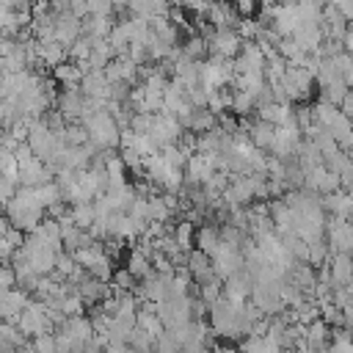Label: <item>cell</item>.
I'll return each mask as SVG.
<instances>
[{
    "instance_id": "6da1fadb",
    "label": "cell",
    "mask_w": 353,
    "mask_h": 353,
    "mask_svg": "<svg viewBox=\"0 0 353 353\" xmlns=\"http://www.w3.org/2000/svg\"><path fill=\"white\" fill-rule=\"evenodd\" d=\"M207 317H210V331L226 339H243L248 336V328L243 325V303H232L223 295L207 306Z\"/></svg>"
},
{
    "instance_id": "7a4b0ae2",
    "label": "cell",
    "mask_w": 353,
    "mask_h": 353,
    "mask_svg": "<svg viewBox=\"0 0 353 353\" xmlns=\"http://www.w3.org/2000/svg\"><path fill=\"white\" fill-rule=\"evenodd\" d=\"M14 325L25 334V339H28V336L33 339V336H41V334H52V331H55V325L44 317V303L36 301V298H28V303H25V309L17 314Z\"/></svg>"
},
{
    "instance_id": "3957f363",
    "label": "cell",
    "mask_w": 353,
    "mask_h": 353,
    "mask_svg": "<svg viewBox=\"0 0 353 353\" xmlns=\"http://www.w3.org/2000/svg\"><path fill=\"white\" fill-rule=\"evenodd\" d=\"M323 240L328 245V254H350L353 248V229L345 218H325Z\"/></svg>"
},
{
    "instance_id": "277c9868",
    "label": "cell",
    "mask_w": 353,
    "mask_h": 353,
    "mask_svg": "<svg viewBox=\"0 0 353 353\" xmlns=\"http://www.w3.org/2000/svg\"><path fill=\"white\" fill-rule=\"evenodd\" d=\"M303 132L295 127V124H287V127H276L273 130V141H270V154L276 157V160H281V163H290V160H295V152H298V146H301V138Z\"/></svg>"
},
{
    "instance_id": "5b68a950",
    "label": "cell",
    "mask_w": 353,
    "mask_h": 353,
    "mask_svg": "<svg viewBox=\"0 0 353 353\" xmlns=\"http://www.w3.org/2000/svg\"><path fill=\"white\" fill-rule=\"evenodd\" d=\"M182 127H179V121L174 119V116H168V113H154V119H152V127H149V138H152V143L157 146V149H165V146H174L179 138H182Z\"/></svg>"
},
{
    "instance_id": "8992f818",
    "label": "cell",
    "mask_w": 353,
    "mask_h": 353,
    "mask_svg": "<svg viewBox=\"0 0 353 353\" xmlns=\"http://www.w3.org/2000/svg\"><path fill=\"white\" fill-rule=\"evenodd\" d=\"M83 105H85V97L80 94L77 85H63V91L55 97V110L61 113V119H63L66 124H69V121H80Z\"/></svg>"
},
{
    "instance_id": "52a82bcc",
    "label": "cell",
    "mask_w": 353,
    "mask_h": 353,
    "mask_svg": "<svg viewBox=\"0 0 353 353\" xmlns=\"http://www.w3.org/2000/svg\"><path fill=\"white\" fill-rule=\"evenodd\" d=\"M17 179H19V188H41L47 182L55 179V174L41 163V160H28L22 165H17Z\"/></svg>"
},
{
    "instance_id": "ba28073f",
    "label": "cell",
    "mask_w": 353,
    "mask_h": 353,
    "mask_svg": "<svg viewBox=\"0 0 353 353\" xmlns=\"http://www.w3.org/2000/svg\"><path fill=\"white\" fill-rule=\"evenodd\" d=\"M251 287H254V279L245 273V270H240V273H234V276H229L226 281H223V287H221V295L226 298V301H232V303H245L248 301V295H251Z\"/></svg>"
},
{
    "instance_id": "9c48e42d",
    "label": "cell",
    "mask_w": 353,
    "mask_h": 353,
    "mask_svg": "<svg viewBox=\"0 0 353 353\" xmlns=\"http://www.w3.org/2000/svg\"><path fill=\"white\" fill-rule=\"evenodd\" d=\"M80 36V19L72 17L69 11L63 14H55V25H52V41H58L61 47L69 50V44Z\"/></svg>"
},
{
    "instance_id": "30bf717a",
    "label": "cell",
    "mask_w": 353,
    "mask_h": 353,
    "mask_svg": "<svg viewBox=\"0 0 353 353\" xmlns=\"http://www.w3.org/2000/svg\"><path fill=\"white\" fill-rule=\"evenodd\" d=\"M328 279H331V290L334 287H350V273H353V265H350V254H331L328 262Z\"/></svg>"
},
{
    "instance_id": "8fae6325",
    "label": "cell",
    "mask_w": 353,
    "mask_h": 353,
    "mask_svg": "<svg viewBox=\"0 0 353 353\" xmlns=\"http://www.w3.org/2000/svg\"><path fill=\"white\" fill-rule=\"evenodd\" d=\"M290 39H292V41L298 44V50L306 52V55H314V52L320 50V44H323L320 25H298Z\"/></svg>"
},
{
    "instance_id": "7c38bea8",
    "label": "cell",
    "mask_w": 353,
    "mask_h": 353,
    "mask_svg": "<svg viewBox=\"0 0 353 353\" xmlns=\"http://www.w3.org/2000/svg\"><path fill=\"white\" fill-rule=\"evenodd\" d=\"M28 292H22V290H6V292H0V320H6V323H14L17 320V314L25 309V303H28Z\"/></svg>"
},
{
    "instance_id": "4fadbf2b",
    "label": "cell",
    "mask_w": 353,
    "mask_h": 353,
    "mask_svg": "<svg viewBox=\"0 0 353 353\" xmlns=\"http://www.w3.org/2000/svg\"><path fill=\"white\" fill-rule=\"evenodd\" d=\"M77 88H80V94H83L85 99H108V88H110V83L105 80L102 72H85V74L80 77Z\"/></svg>"
},
{
    "instance_id": "5bb4252c",
    "label": "cell",
    "mask_w": 353,
    "mask_h": 353,
    "mask_svg": "<svg viewBox=\"0 0 353 353\" xmlns=\"http://www.w3.org/2000/svg\"><path fill=\"white\" fill-rule=\"evenodd\" d=\"M55 331L69 334V336H72L74 342H80V345H85V342L94 339V328H91V320H88L85 314H80V317H66Z\"/></svg>"
},
{
    "instance_id": "9a60e30c",
    "label": "cell",
    "mask_w": 353,
    "mask_h": 353,
    "mask_svg": "<svg viewBox=\"0 0 353 353\" xmlns=\"http://www.w3.org/2000/svg\"><path fill=\"white\" fill-rule=\"evenodd\" d=\"M185 270L190 273V279H193V284H201V281H207V279H212V268H210V256H204L201 251H188V256H185Z\"/></svg>"
},
{
    "instance_id": "2e32d148",
    "label": "cell",
    "mask_w": 353,
    "mask_h": 353,
    "mask_svg": "<svg viewBox=\"0 0 353 353\" xmlns=\"http://www.w3.org/2000/svg\"><path fill=\"white\" fill-rule=\"evenodd\" d=\"M320 207L323 212H331V218H350V193L345 190H336V193H328V196H320Z\"/></svg>"
},
{
    "instance_id": "e0dca14e",
    "label": "cell",
    "mask_w": 353,
    "mask_h": 353,
    "mask_svg": "<svg viewBox=\"0 0 353 353\" xmlns=\"http://www.w3.org/2000/svg\"><path fill=\"white\" fill-rule=\"evenodd\" d=\"M36 58H39V63H44V66H58V63H63L66 61V47H61L58 41H52V39H44V41H36Z\"/></svg>"
},
{
    "instance_id": "ac0fdd59",
    "label": "cell",
    "mask_w": 353,
    "mask_h": 353,
    "mask_svg": "<svg viewBox=\"0 0 353 353\" xmlns=\"http://www.w3.org/2000/svg\"><path fill=\"white\" fill-rule=\"evenodd\" d=\"M281 83H287V85H290L301 99H306V97H309V85L314 83V77H312L309 72H303L301 66H287V69H284Z\"/></svg>"
},
{
    "instance_id": "d6986e66",
    "label": "cell",
    "mask_w": 353,
    "mask_h": 353,
    "mask_svg": "<svg viewBox=\"0 0 353 353\" xmlns=\"http://www.w3.org/2000/svg\"><path fill=\"white\" fill-rule=\"evenodd\" d=\"M66 215H69V221L80 229V232H88V226L94 223V204L88 201V204H72L69 210H66Z\"/></svg>"
},
{
    "instance_id": "ffe728a7",
    "label": "cell",
    "mask_w": 353,
    "mask_h": 353,
    "mask_svg": "<svg viewBox=\"0 0 353 353\" xmlns=\"http://www.w3.org/2000/svg\"><path fill=\"white\" fill-rule=\"evenodd\" d=\"M196 243H199L196 251H201L204 256L212 259L215 251H218V243H221V240H218V229H215V226H201L199 234H196Z\"/></svg>"
},
{
    "instance_id": "44dd1931",
    "label": "cell",
    "mask_w": 353,
    "mask_h": 353,
    "mask_svg": "<svg viewBox=\"0 0 353 353\" xmlns=\"http://www.w3.org/2000/svg\"><path fill=\"white\" fill-rule=\"evenodd\" d=\"M179 52H182L188 61H201V58L207 55V44H204V39H201L199 33H190V36H185V41L179 44Z\"/></svg>"
},
{
    "instance_id": "7402d4cb",
    "label": "cell",
    "mask_w": 353,
    "mask_h": 353,
    "mask_svg": "<svg viewBox=\"0 0 353 353\" xmlns=\"http://www.w3.org/2000/svg\"><path fill=\"white\" fill-rule=\"evenodd\" d=\"M215 127H218V116H212L207 108H204V110H193L190 124H188V130L196 132V135H204V132H210V130H215Z\"/></svg>"
},
{
    "instance_id": "603a6c76",
    "label": "cell",
    "mask_w": 353,
    "mask_h": 353,
    "mask_svg": "<svg viewBox=\"0 0 353 353\" xmlns=\"http://www.w3.org/2000/svg\"><path fill=\"white\" fill-rule=\"evenodd\" d=\"M157 154H160V160L165 163V168H171V171H182V168H185V163H188V157H190V154H188L185 149H179L176 143H174V146L160 149Z\"/></svg>"
},
{
    "instance_id": "cb8c5ba5",
    "label": "cell",
    "mask_w": 353,
    "mask_h": 353,
    "mask_svg": "<svg viewBox=\"0 0 353 353\" xmlns=\"http://www.w3.org/2000/svg\"><path fill=\"white\" fill-rule=\"evenodd\" d=\"M229 110H234V116L245 119V116H251V113L256 110V102H254V97H251V94H245V91H232Z\"/></svg>"
},
{
    "instance_id": "d4e9b609",
    "label": "cell",
    "mask_w": 353,
    "mask_h": 353,
    "mask_svg": "<svg viewBox=\"0 0 353 353\" xmlns=\"http://www.w3.org/2000/svg\"><path fill=\"white\" fill-rule=\"evenodd\" d=\"M193 223H188V221H179L174 229H171V237H174V243H176V248L179 251H193Z\"/></svg>"
},
{
    "instance_id": "484cf974",
    "label": "cell",
    "mask_w": 353,
    "mask_h": 353,
    "mask_svg": "<svg viewBox=\"0 0 353 353\" xmlns=\"http://www.w3.org/2000/svg\"><path fill=\"white\" fill-rule=\"evenodd\" d=\"M135 281H141V279H146L149 273H152V265H149V259L141 254V251H132L130 254V259H127V268H124Z\"/></svg>"
},
{
    "instance_id": "4316f807",
    "label": "cell",
    "mask_w": 353,
    "mask_h": 353,
    "mask_svg": "<svg viewBox=\"0 0 353 353\" xmlns=\"http://www.w3.org/2000/svg\"><path fill=\"white\" fill-rule=\"evenodd\" d=\"M52 77L61 83V85H77L80 83V69L72 63V61H63V63H58L55 69H52Z\"/></svg>"
},
{
    "instance_id": "83f0119b",
    "label": "cell",
    "mask_w": 353,
    "mask_h": 353,
    "mask_svg": "<svg viewBox=\"0 0 353 353\" xmlns=\"http://www.w3.org/2000/svg\"><path fill=\"white\" fill-rule=\"evenodd\" d=\"M229 102H232V91H226V88H218V91H210L207 94V110L212 116H223V110L229 108Z\"/></svg>"
},
{
    "instance_id": "f1b7e54d",
    "label": "cell",
    "mask_w": 353,
    "mask_h": 353,
    "mask_svg": "<svg viewBox=\"0 0 353 353\" xmlns=\"http://www.w3.org/2000/svg\"><path fill=\"white\" fill-rule=\"evenodd\" d=\"M63 143H66V146H85V143H88L85 127H83L80 121H69V124L63 127Z\"/></svg>"
},
{
    "instance_id": "f546056e",
    "label": "cell",
    "mask_w": 353,
    "mask_h": 353,
    "mask_svg": "<svg viewBox=\"0 0 353 353\" xmlns=\"http://www.w3.org/2000/svg\"><path fill=\"white\" fill-rule=\"evenodd\" d=\"M0 339L3 342H8L11 347H22V345H28V339H25V334L14 325V323H6V320H0Z\"/></svg>"
},
{
    "instance_id": "4dcf8cb0",
    "label": "cell",
    "mask_w": 353,
    "mask_h": 353,
    "mask_svg": "<svg viewBox=\"0 0 353 353\" xmlns=\"http://www.w3.org/2000/svg\"><path fill=\"white\" fill-rule=\"evenodd\" d=\"M36 196H39V204L44 207V210H50L52 204H61L63 199H61V190L55 188V182H47V185H41V188H36Z\"/></svg>"
},
{
    "instance_id": "1f68e13d",
    "label": "cell",
    "mask_w": 353,
    "mask_h": 353,
    "mask_svg": "<svg viewBox=\"0 0 353 353\" xmlns=\"http://www.w3.org/2000/svg\"><path fill=\"white\" fill-rule=\"evenodd\" d=\"M85 273L94 279V281H102V284H110V276H113V265L108 256H102L99 262H94L91 268H85Z\"/></svg>"
},
{
    "instance_id": "d6a6232c",
    "label": "cell",
    "mask_w": 353,
    "mask_h": 353,
    "mask_svg": "<svg viewBox=\"0 0 353 353\" xmlns=\"http://www.w3.org/2000/svg\"><path fill=\"white\" fill-rule=\"evenodd\" d=\"M152 119H154V113H132L130 116V132H135V135H146L149 132V127H152Z\"/></svg>"
},
{
    "instance_id": "836d02e7",
    "label": "cell",
    "mask_w": 353,
    "mask_h": 353,
    "mask_svg": "<svg viewBox=\"0 0 353 353\" xmlns=\"http://www.w3.org/2000/svg\"><path fill=\"white\" fill-rule=\"evenodd\" d=\"M74 268H77V265H74V259H72V254H66V251H58V254H55V268H52V270H55L58 276H63V279H69Z\"/></svg>"
},
{
    "instance_id": "e575fe53",
    "label": "cell",
    "mask_w": 353,
    "mask_h": 353,
    "mask_svg": "<svg viewBox=\"0 0 353 353\" xmlns=\"http://www.w3.org/2000/svg\"><path fill=\"white\" fill-rule=\"evenodd\" d=\"M83 301L77 298V295H66V298H61V314L63 317H80L83 314Z\"/></svg>"
},
{
    "instance_id": "d590c367",
    "label": "cell",
    "mask_w": 353,
    "mask_h": 353,
    "mask_svg": "<svg viewBox=\"0 0 353 353\" xmlns=\"http://www.w3.org/2000/svg\"><path fill=\"white\" fill-rule=\"evenodd\" d=\"M110 284H113L116 290H121V292H132V287H135L138 281H135V279H132V276H130V273L121 268V270H113V276H110Z\"/></svg>"
},
{
    "instance_id": "8d00e7d4",
    "label": "cell",
    "mask_w": 353,
    "mask_h": 353,
    "mask_svg": "<svg viewBox=\"0 0 353 353\" xmlns=\"http://www.w3.org/2000/svg\"><path fill=\"white\" fill-rule=\"evenodd\" d=\"M17 188H19L17 176H0V207H6V204L14 199Z\"/></svg>"
},
{
    "instance_id": "74e56055",
    "label": "cell",
    "mask_w": 353,
    "mask_h": 353,
    "mask_svg": "<svg viewBox=\"0 0 353 353\" xmlns=\"http://www.w3.org/2000/svg\"><path fill=\"white\" fill-rule=\"evenodd\" d=\"M30 347H33V353H55V336L52 334L33 336L30 339Z\"/></svg>"
},
{
    "instance_id": "f35d334b",
    "label": "cell",
    "mask_w": 353,
    "mask_h": 353,
    "mask_svg": "<svg viewBox=\"0 0 353 353\" xmlns=\"http://www.w3.org/2000/svg\"><path fill=\"white\" fill-rule=\"evenodd\" d=\"M152 353H179V345L163 331L157 339H154V345H152Z\"/></svg>"
},
{
    "instance_id": "ab89813d",
    "label": "cell",
    "mask_w": 353,
    "mask_h": 353,
    "mask_svg": "<svg viewBox=\"0 0 353 353\" xmlns=\"http://www.w3.org/2000/svg\"><path fill=\"white\" fill-rule=\"evenodd\" d=\"M88 17H113V3L88 0Z\"/></svg>"
},
{
    "instance_id": "60d3db41",
    "label": "cell",
    "mask_w": 353,
    "mask_h": 353,
    "mask_svg": "<svg viewBox=\"0 0 353 353\" xmlns=\"http://www.w3.org/2000/svg\"><path fill=\"white\" fill-rule=\"evenodd\" d=\"M28 160H33V152H30L28 143H19V146L14 149V163L22 165V163H28Z\"/></svg>"
},
{
    "instance_id": "b9f144b4",
    "label": "cell",
    "mask_w": 353,
    "mask_h": 353,
    "mask_svg": "<svg viewBox=\"0 0 353 353\" xmlns=\"http://www.w3.org/2000/svg\"><path fill=\"white\" fill-rule=\"evenodd\" d=\"M6 240H8L14 248H19V245L25 243V234H22V232H17V229H8V232H6Z\"/></svg>"
},
{
    "instance_id": "7bdbcfd3",
    "label": "cell",
    "mask_w": 353,
    "mask_h": 353,
    "mask_svg": "<svg viewBox=\"0 0 353 353\" xmlns=\"http://www.w3.org/2000/svg\"><path fill=\"white\" fill-rule=\"evenodd\" d=\"M102 353H132V347L130 345H105Z\"/></svg>"
},
{
    "instance_id": "ee69618b",
    "label": "cell",
    "mask_w": 353,
    "mask_h": 353,
    "mask_svg": "<svg viewBox=\"0 0 353 353\" xmlns=\"http://www.w3.org/2000/svg\"><path fill=\"white\" fill-rule=\"evenodd\" d=\"M185 8H188V11H193V14H207V11H210V6H207V3H188Z\"/></svg>"
},
{
    "instance_id": "f6af8a7d",
    "label": "cell",
    "mask_w": 353,
    "mask_h": 353,
    "mask_svg": "<svg viewBox=\"0 0 353 353\" xmlns=\"http://www.w3.org/2000/svg\"><path fill=\"white\" fill-rule=\"evenodd\" d=\"M212 353H240V347H232V345H215Z\"/></svg>"
},
{
    "instance_id": "bcb514c9",
    "label": "cell",
    "mask_w": 353,
    "mask_h": 353,
    "mask_svg": "<svg viewBox=\"0 0 353 353\" xmlns=\"http://www.w3.org/2000/svg\"><path fill=\"white\" fill-rule=\"evenodd\" d=\"M11 229V223L6 221V215H0V237H6V232Z\"/></svg>"
},
{
    "instance_id": "7dc6e473",
    "label": "cell",
    "mask_w": 353,
    "mask_h": 353,
    "mask_svg": "<svg viewBox=\"0 0 353 353\" xmlns=\"http://www.w3.org/2000/svg\"><path fill=\"white\" fill-rule=\"evenodd\" d=\"M0 353H17V347H11L8 342H3V339H0Z\"/></svg>"
},
{
    "instance_id": "c3c4849f",
    "label": "cell",
    "mask_w": 353,
    "mask_h": 353,
    "mask_svg": "<svg viewBox=\"0 0 353 353\" xmlns=\"http://www.w3.org/2000/svg\"><path fill=\"white\" fill-rule=\"evenodd\" d=\"M17 353H33V347H30V342H28V345H22V347H19Z\"/></svg>"
},
{
    "instance_id": "681fc988",
    "label": "cell",
    "mask_w": 353,
    "mask_h": 353,
    "mask_svg": "<svg viewBox=\"0 0 353 353\" xmlns=\"http://www.w3.org/2000/svg\"><path fill=\"white\" fill-rule=\"evenodd\" d=\"M276 353H281V350H276Z\"/></svg>"
}]
</instances>
